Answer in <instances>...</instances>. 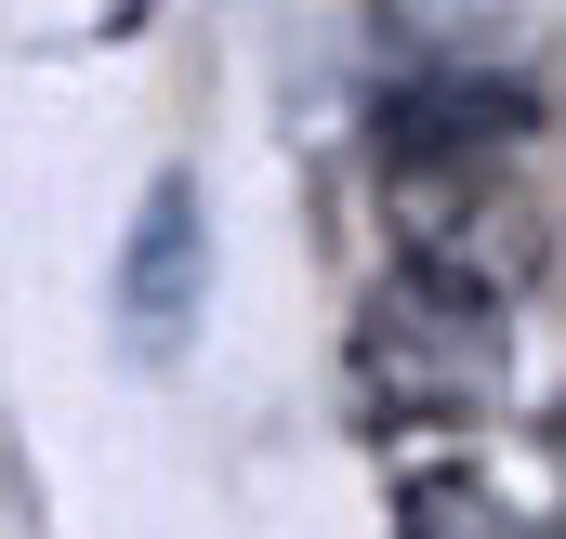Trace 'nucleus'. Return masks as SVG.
Here are the masks:
<instances>
[{
  "label": "nucleus",
  "mask_w": 566,
  "mask_h": 539,
  "mask_svg": "<svg viewBox=\"0 0 566 539\" xmlns=\"http://www.w3.org/2000/svg\"><path fill=\"white\" fill-rule=\"evenodd\" d=\"M501 382H514V329H501V289L474 264L422 251L409 276L369 289V316H356V395H369V421H474Z\"/></svg>",
  "instance_id": "1"
},
{
  "label": "nucleus",
  "mask_w": 566,
  "mask_h": 539,
  "mask_svg": "<svg viewBox=\"0 0 566 539\" xmlns=\"http://www.w3.org/2000/svg\"><path fill=\"white\" fill-rule=\"evenodd\" d=\"M198 303H211V224H198V184L185 171H158L133 211V251H119V329H133V356H185L198 342Z\"/></svg>",
  "instance_id": "2"
},
{
  "label": "nucleus",
  "mask_w": 566,
  "mask_h": 539,
  "mask_svg": "<svg viewBox=\"0 0 566 539\" xmlns=\"http://www.w3.org/2000/svg\"><path fill=\"white\" fill-rule=\"evenodd\" d=\"M527 133H541V93H514V80H422L382 106L396 158H488V145H527Z\"/></svg>",
  "instance_id": "3"
},
{
  "label": "nucleus",
  "mask_w": 566,
  "mask_h": 539,
  "mask_svg": "<svg viewBox=\"0 0 566 539\" xmlns=\"http://www.w3.org/2000/svg\"><path fill=\"white\" fill-rule=\"evenodd\" d=\"M396 527H409V539H527L501 500H488V487H474V474H409Z\"/></svg>",
  "instance_id": "4"
},
{
  "label": "nucleus",
  "mask_w": 566,
  "mask_h": 539,
  "mask_svg": "<svg viewBox=\"0 0 566 539\" xmlns=\"http://www.w3.org/2000/svg\"><path fill=\"white\" fill-rule=\"evenodd\" d=\"M382 27H396L409 53H448V66H461V53H488V40L514 27V0H382Z\"/></svg>",
  "instance_id": "5"
}]
</instances>
